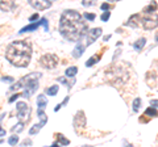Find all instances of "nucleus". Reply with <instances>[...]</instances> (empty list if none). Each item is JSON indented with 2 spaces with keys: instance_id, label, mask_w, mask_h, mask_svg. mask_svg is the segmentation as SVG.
Listing matches in <instances>:
<instances>
[{
  "instance_id": "nucleus-1",
  "label": "nucleus",
  "mask_w": 158,
  "mask_h": 147,
  "mask_svg": "<svg viewBox=\"0 0 158 147\" xmlns=\"http://www.w3.org/2000/svg\"><path fill=\"white\" fill-rule=\"evenodd\" d=\"M59 32L65 38L70 41H78L87 34V24L83 21L79 12L67 9L61 16Z\"/></svg>"
},
{
  "instance_id": "nucleus-2",
  "label": "nucleus",
  "mask_w": 158,
  "mask_h": 147,
  "mask_svg": "<svg viewBox=\"0 0 158 147\" xmlns=\"http://www.w3.org/2000/svg\"><path fill=\"white\" fill-rule=\"evenodd\" d=\"M32 46L26 41H15L7 47L5 58L16 67H26L30 62Z\"/></svg>"
},
{
  "instance_id": "nucleus-3",
  "label": "nucleus",
  "mask_w": 158,
  "mask_h": 147,
  "mask_svg": "<svg viewBox=\"0 0 158 147\" xmlns=\"http://www.w3.org/2000/svg\"><path fill=\"white\" fill-rule=\"evenodd\" d=\"M141 26L146 30H152L158 26V15L154 12L142 13L141 15Z\"/></svg>"
},
{
  "instance_id": "nucleus-4",
  "label": "nucleus",
  "mask_w": 158,
  "mask_h": 147,
  "mask_svg": "<svg viewBox=\"0 0 158 147\" xmlns=\"http://www.w3.org/2000/svg\"><path fill=\"white\" fill-rule=\"evenodd\" d=\"M40 62H41V64L44 66L45 68H49V70H51V68L57 67L58 58L55 57L54 54H45V55H42V57H41Z\"/></svg>"
},
{
  "instance_id": "nucleus-5",
  "label": "nucleus",
  "mask_w": 158,
  "mask_h": 147,
  "mask_svg": "<svg viewBox=\"0 0 158 147\" xmlns=\"http://www.w3.org/2000/svg\"><path fill=\"white\" fill-rule=\"evenodd\" d=\"M17 108V117L18 120L23 122V121H28L29 120V114H30V108L25 104V102H17L16 104Z\"/></svg>"
},
{
  "instance_id": "nucleus-6",
  "label": "nucleus",
  "mask_w": 158,
  "mask_h": 147,
  "mask_svg": "<svg viewBox=\"0 0 158 147\" xmlns=\"http://www.w3.org/2000/svg\"><path fill=\"white\" fill-rule=\"evenodd\" d=\"M102 33H103L102 28H94L90 32H87V45L90 46L91 43H94V42L97 39V37H100Z\"/></svg>"
},
{
  "instance_id": "nucleus-7",
  "label": "nucleus",
  "mask_w": 158,
  "mask_h": 147,
  "mask_svg": "<svg viewBox=\"0 0 158 147\" xmlns=\"http://www.w3.org/2000/svg\"><path fill=\"white\" fill-rule=\"evenodd\" d=\"M29 4L33 8H36L37 10H44L51 5V1H34V0H32V1H29Z\"/></svg>"
},
{
  "instance_id": "nucleus-8",
  "label": "nucleus",
  "mask_w": 158,
  "mask_h": 147,
  "mask_svg": "<svg viewBox=\"0 0 158 147\" xmlns=\"http://www.w3.org/2000/svg\"><path fill=\"white\" fill-rule=\"evenodd\" d=\"M125 25L133 26V28H136V26H141V15H133L128 20V22H126Z\"/></svg>"
},
{
  "instance_id": "nucleus-9",
  "label": "nucleus",
  "mask_w": 158,
  "mask_h": 147,
  "mask_svg": "<svg viewBox=\"0 0 158 147\" xmlns=\"http://www.w3.org/2000/svg\"><path fill=\"white\" fill-rule=\"evenodd\" d=\"M16 7V4L13 1H0V9L4 12H9Z\"/></svg>"
},
{
  "instance_id": "nucleus-10",
  "label": "nucleus",
  "mask_w": 158,
  "mask_h": 147,
  "mask_svg": "<svg viewBox=\"0 0 158 147\" xmlns=\"http://www.w3.org/2000/svg\"><path fill=\"white\" fill-rule=\"evenodd\" d=\"M46 105H47V100H46V97H45L44 94L37 96V106H38V109H45Z\"/></svg>"
},
{
  "instance_id": "nucleus-11",
  "label": "nucleus",
  "mask_w": 158,
  "mask_h": 147,
  "mask_svg": "<svg viewBox=\"0 0 158 147\" xmlns=\"http://www.w3.org/2000/svg\"><path fill=\"white\" fill-rule=\"evenodd\" d=\"M40 25H41V21H40V22H33V24H30V25H28V26H25V28L21 29V30H20V34H21V33H25V32L36 30V29H38Z\"/></svg>"
},
{
  "instance_id": "nucleus-12",
  "label": "nucleus",
  "mask_w": 158,
  "mask_h": 147,
  "mask_svg": "<svg viewBox=\"0 0 158 147\" xmlns=\"http://www.w3.org/2000/svg\"><path fill=\"white\" fill-rule=\"evenodd\" d=\"M83 51H84V46L82 43H78L75 46V49H74V51H73V57L74 58H79L82 54H83Z\"/></svg>"
},
{
  "instance_id": "nucleus-13",
  "label": "nucleus",
  "mask_w": 158,
  "mask_h": 147,
  "mask_svg": "<svg viewBox=\"0 0 158 147\" xmlns=\"http://www.w3.org/2000/svg\"><path fill=\"white\" fill-rule=\"evenodd\" d=\"M145 42H146V39H145V38H140V39H137V41L133 43V47H134L136 50H138V51H141L142 47L145 46Z\"/></svg>"
},
{
  "instance_id": "nucleus-14",
  "label": "nucleus",
  "mask_w": 158,
  "mask_h": 147,
  "mask_svg": "<svg viewBox=\"0 0 158 147\" xmlns=\"http://www.w3.org/2000/svg\"><path fill=\"white\" fill-rule=\"evenodd\" d=\"M76 72H78V68H76L75 66H73V67H68L67 70H66V76H67V78H73V76L76 75Z\"/></svg>"
},
{
  "instance_id": "nucleus-15",
  "label": "nucleus",
  "mask_w": 158,
  "mask_h": 147,
  "mask_svg": "<svg viewBox=\"0 0 158 147\" xmlns=\"http://www.w3.org/2000/svg\"><path fill=\"white\" fill-rule=\"evenodd\" d=\"M157 8V3H150L147 7L144 8V10H142V13H152L154 12V9Z\"/></svg>"
},
{
  "instance_id": "nucleus-16",
  "label": "nucleus",
  "mask_w": 158,
  "mask_h": 147,
  "mask_svg": "<svg viewBox=\"0 0 158 147\" xmlns=\"http://www.w3.org/2000/svg\"><path fill=\"white\" fill-rule=\"evenodd\" d=\"M145 116H150V117H157L158 116V112L155 108H147L145 110Z\"/></svg>"
},
{
  "instance_id": "nucleus-17",
  "label": "nucleus",
  "mask_w": 158,
  "mask_h": 147,
  "mask_svg": "<svg viewBox=\"0 0 158 147\" xmlns=\"http://www.w3.org/2000/svg\"><path fill=\"white\" fill-rule=\"evenodd\" d=\"M46 93L49 94V96H55V94L58 93V85H53V87H50V88H46Z\"/></svg>"
},
{
  "instance_id": "nucleus-18",
  "label": "nucleus",
  "mask_w": 158,
  "mask_h": 147,
  "mask_svg": "<svg viewBox=\"0 0 158 147\" xmlns=\"http://www.w3.org/2000/svg\"><path fill=\"white\" fill-rule=\"evenodd\" d=\"M8 143L11 144V146H15V144L18 143V136L17 135H12L9 139H8Z\"/></svg>"
},
{
  "instance_id": "nucleus-19",
  "label": "nucleus",
  "mask_w": 158,
  "mask_h": 147,
  "mask_svg": "<svg viewBox=\"0 0 158 147\" xmlns=\"http://www.w3.org/2000/svg\"><path fill=\"white\" fill-rule=\"evenodd\" d=\"M57 138H58V141L61 142V144H65V146H66V144H68V143H70V141H68V139H66L65 136L62 135V134H58V135H57Z\"/></svg>"
},
{
  "instance_id": "nucleus-20",
  "label": "nucleus",
  "mask_w": 158,
  "mask_h": 147,
  "mask_svg": "<svg viewBox=\"0 0 158 147\" xmlns=\"http://www.w3.org/2000/svg\"><path fill=\"white\" fill-rule=\"evenodd\" d=\"M140 105H141V99L137 97V99L133 101V110H134V112H137V110L140 109Z\"/></svg>"
},
{
  "instance_id": "nucleus-21",
  "label": "nucleus",
  "mask_w": 158,
  "mask_h": 147,
  "mask_svg": "<svg viewBox=\"0 0 158 147\" xmlns=\"http://www.w3.org/2000/svg\"><path fill=\"white\" fill-rule=\"evenodd\" d=\"M96 60H97V57H92L91 59H88V60L86 62V66H87V67H90V66H92L95 62H96Z\"/></svg>"
},
{
  "instance_id": "nucleus-22",
  "label": "nucleus",
  "mask_w": 158,
  "mask_h": 147,
  "mask_svg": "<svg viewBox=\"0 0 158 147\" xmlns=\"http://www.w3.org/2000/svg\"><path fill=\"white\" fill-rule=\"evenodd\" d=\"M23 127H24V123L20 122V123H17L15 127H12V131H21L23 130Z\"/></svg>"
},
{
  "instance_id": "nucleus-23",
  "label": "nucleus",
  "mask_w": 158,
  "mask_h": 147,
  "mask_svg": "<svg viewBox=\"0 0 158 147\" xmlns=\"http://www.w3.org/2000/svg\"><path fill=\"white\" fill-rule=\"evenodd\" d=\"M84 17H86L87 20H94V18H95V15H94V13H88V12H86V13H84Z\"/></svg>"
},
{
  "instance_id": "nucleus-24",
  "label": "nucleus",
  "mask_w": 158,
  "mask_h": 147,
  "mask_svg": "<svg viewBox=\"0 0 158 147\" xmlns=\"http://www.w3.org/2000/svg\"><path fill=\"white\" fill-rule=\"evenodd\" d=\"M109 16H111V12H104V13L102 15V20H103V21H107L108 18H109Z\"/></svg>"
},
{
  "instance_id": "nucleus-25",
  "label": "nucleus",
  "mask_w": 158,
  "mask_h": 147,
  "mask_svg": "<svg viewBox=\"0 0 158 147\" xmlns=\"http://www.w3.org/2000/svg\"><path fill=\"white\" fill-rule=\"evenodd\" d=\"M20 96H21L20 93H16V94H13V96H12V97H11V99H9V102H13V101H15L16 99H18V97H20Z\"/></svg>"
},
{
  "instance_id": "nucleus-26",
  "label": "nucleus",
  "mask_w": 158,
  "mask_h": 147,
  "mask_svg": "<svg viewBox=\"0 0 158 147\" xmlns=\"http://www.w3.org/2000/svg\"><path fill=\"white\" fill-rule=\"evenodd\" d=\"M111 8V5L108 4V3H104V4H102V9L103 10H108Z\"/></svg>"
},
{
  "instance_id": "nucleus-27",
  "label": "nucleus",
  "mask_w": 158,
  "mask_h": 147,
  "mask_svg": "<svg viewBox=\"0 0 158 147\" xmlns=\"http://www.w3.org/2000/svg\"><path fill=\"white\" fill-rule=\"evenodd\" d=\"M1 80H3V81H8V83H11V81H13V78H8V76L5 78V76H3Z\"/></svg>"
},
{
  "instance_id": "nucleus-28",
  "label": "nucleus",
  "mask_w": 158,
  "mask_h": 147,
  "mask_svg": "<svg viewBox=\"0 0 158 147\" xmlns=\"http://www.w3.org/2000/svg\"><path fill=\"white\" fill-rule=\"evenodd\" d=\"M38 18V13H34V15H32L30 17H29V20L30 21H34V20H37Z\"/></svg>"
},
{
  "instance_id": "nucleus-29",
  "label": "nucleus",
  "mask_w": 158,
  "mask_h": 147,
  "mask_svg": "<svg viewBox=\"0 0 158 147\" xmlns=\"http://www.w3.org/2000/svg\"><path fill=\"white\" fill-rule=\"evenodd\" d=\"M150 105H153V106L158 108V100H150Z\"/></svg>"
},
{
  "instance_id": "nucleus-30",
  "label": "nucleus",
  "mask_w": 158,
  "mask_h": 147,
  "mask_svg": "<svg viewBox=\"0 0 158 147\" xmlns=\"http://www.w3.org/2000/svg\"><path fill=\"white\" fill-rule=\"evenodd\" d=\"M58 81H59V83H63V84H67V81H66L65 78H59L58 79Z\"/></svg>"
},
{
  "instance_id": "nucleus-31",
  "label": "nucleus",
  "mask_w": 158,
  "mask_h": 147,
  "mask_svg": "<svg viewBox=\"0 0 158 147\" xmlns=\"http://www.w3.org/2000/svg\"><path fill=\"white\" fill-rule=\"evenodd\" d=\"M3 135H5V130L0 127V136H3Z\"/></svg>"
},
{
  "instance_id": "nucleus-32",
  "label": "nucleus",
  "mask_w": 158,
  "mask_h": 147,
  "mask_svg": "<svg viewBox=\"0 0 158 147\" xmlns=\"http://www.w3.org/2000/svg\"><path fill=\"white\" fill-rule=\"evenodd\" d=\"M83 5H94V3H88V1H83Z\"/></svg>"
},
{
  "instance_id": "nucleus-33",
  "label": "nucleus",
  "mask_w": 158,
  "mask_h": 147,
  "mask_svg": "<svg viewBox=\"0 0 158 147\" xmlns=\"http://www.w3.org/2000/svg\"><path fill=\"white\" fill-rule=\"evenodd\" d=\"M155 41L158 42V32H157V33H155Z\"/></svg>"
},
{
  "instance_id": "nucleus-34",
  "label": "nucleus",
  "mask_w": 158,
  "mask_h": 147,
  "mask_svg": "<svg viewBox=\"0 0 158 147\" xmlns=\"http://www.w3.org/2000/svg\"><path fill=\"white\" fill-rule=\"evenodd\" d=\"M126 147H133V146H132V144H128V146H126Z\"/></svg>"
}]
</instances>
